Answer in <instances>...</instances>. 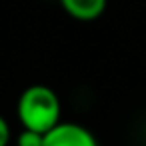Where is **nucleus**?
<instances>
[{
	"label": "nucleus",
	"instance_id": "3",
	"mask_svg": "<svg viewBox=\"0 0 146 146\" xmlns=\"http://www.w3.org/2000/svg\"><path fill=\"white\" fill-rule=\"evenodd\" d=\"M62 10L80 22H92L100 18L108 6V0H58Z\"/></svg>",
	"mask_w": 146,
	"mask_h": 146
},
{
	"label": "nucleus",
	"instance_id": "4",
	"mask_svg": "<svg viewBox=\"0 0 146 146\" xmlns=\"http://www.w3.org/2000/svg\"><path fill=\"white\" fill-rule=\"evenodd\" d=\"M16 146H44V132L22 128L16 136Z\"/></svg>",
	"mask_w": 146,
	"mask_h": 146
},
{
	"label": "nucleus",
	"instance_id": "2",
	"mask_svg": "<svg viewBox=\"0 0 146 146\" xmlns=\"http://www.w3.org/2000/svg\"><path fill=\"white\" fill-rule=\"evenodd\" d=\"M44 146H98V142L82 124L60 120L44 134Z\"/></svg>",
	"mask_w": 146,
	"mask_h": 146
},
{
	"label": "nucleus",
	"instance_id": "1",
	"mask_svg": "<svg viewBox=\"0 0 146 146\" xmlns=\"http://www.w3.org/2000/svg\"><path fill=\"white\" fill-rule=\"evenodd\" d=\"M16 114L22 128L48 132L60 122L62 106L58 94L46 84H32L22 90L16 102Z\"/></svg>",
	"mask_w": 146,
	"mask_h": 146
},
{
	"label": "nucleus",
	"instance_id": "5",
	"mask_svg": "<svg viewBox=\"0 0 146 146\" xmlns=\"http://www.w3.org/2000/svg\"><path fill=\"white\" fill-rule=\"evenodd\" d=\"M8 142H10V124L0 114V146H8Z\"/></svg>",
	"mask_w": 146,
	"mask_h": 146
}]
</instances>
